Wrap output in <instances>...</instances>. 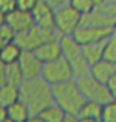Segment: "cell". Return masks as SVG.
I'll return each mask as SVG.
<instances>
[{
    "mask_svg": "<svg viewBox=\"0 0 116 122\" xmlns=\"http://www.w3.org/2000/svg\"><path fill=\"white\" fill-rule=\"evenodd\" d=\"M20 100L29 107L32 115H39L45 107L54 102L53 86L42 77L24 80L20 86Z\"/></svg>",
    "mask_w": 116,
    "mask_h": 122,
    "instance_id": "6da1fadb",
    "label": "cell"
},
{
    "mask_svg": "<svg viewBox=\"0 0 116 122\" xmlns=\"http://www.w3.org/2000/svg\"><path fill=\"white\" fill-rule=\"evenodd\" d=\"M53 93H54V102L59 104L69 115H78L81 107L86 102V98L76 78L53 86Z\"/></svg>",
    "mask_w": 116,
    "mask_h": 122,
    "instance_id": "7a4b0ae2",
    "label": "cell"
},
{
    "mask_svg": "<svg viewBox=\"0 0 116 122\" xmlns=\"http://www.w3.org/2000/svg\"><path fill=\"white\" fill-rule=\"evenodd\" d=\"M78 86H80L83 95H85L86 101H95L100 104H107L109 101L113 100V95L110 92V89L107 86V83H103L100 80H96L94 76L87 74L80 78H76Z\"/></svg>",
    "mask_w": 116,
    "mask_h": 122,
    "instance_id": "3957f363",
    "label": "cell"
},
{
    "mask_svg": "<svg viewBox=\"0 0 116 122\" xmlns=\"http://www.w3.org/2000/svg\"><path fill=\"white\" fill-rule=\"evenodd\" d=\"M59 33L56 30H51V29H45V27H41V26H33L30 30L24 32V33L18 35L17 36V42L23 47L24 51H35L36 48H39L42 44H45L47 41H51V39H56L59 38Z\"/></svg>",
    "mask_w": 116,
    "mask_h": 122,
    "instance_id": "277c9868",
    "label": "cell"
},
{
    "mask_svg": "<svg viewBox=\"0 0 116 122\" xmlns=\"http://www.w3.org/2000/svg\"><path fill=\"white\" fill-rule=\"evenodd\" d=\"M81 14L71 5H63L56 9V32L62 35H74L81 26Z\"/></svg>",
    "mask_w": 116,
    "mask_h": 122,
    "instance_id": "5b68a950",
    "label": "cell"
},
{
    "mask_svg": "<svg viewBox=\"0 0 116 122\" xmlns=\"http://www.w3.org/2000/svg\"><path fill=\"white\" fill-rule=\"evenodd\" d=\"M42 78L45 81H48L51 86H56V84H59V83L72 80L74 72H72L71 63H69L68 59L63 57V56L60 59L53 60V62L44 63Z\"/></svg>",
    "mask_w": 116,
    "mask_h": 122,
    "instance_id": "8992f818",
    "label": "cell"
},
{
    "mask_svg": "<svg viewBox=\"0 0 116 122\" xmlns=\"http://www.w3.org/2000/svg\"><path fill=\"white\" fill-rule=\"evenodd\" d=\"M115 33L113 27H94V26H80L76 30V33L72 36L76 38L80 44L89 45V44H95V42H101V41H107L110 36Z\"/></svg>",
    "mask_w": 116,
    "mask_h": 122,
    "instance_id": "52a82bcc",
    "label": "cell"
},
{
    "mask_svg": "<svg viewBox=\"0 0 116 122\" xmlns=\"http://www.w3.org/2000/svg\"><path fill=\"white\" fill-rule=\"evenodd\" d=\"M6 23L15 30L17 36L24 33L27 30H30L35 26L33 14L30 11H23V9H18V8L6 15Z\"/></svg>",
    "mask_w": 116,
    "mask_h": 122,
    "instance_id": "ba28073f",
    "label": "cell"
},
{
    "mask_svg": "<svg viewBox=\"0 0 116 122\" xmlns=\"http://www.w3.org/2000/svg\"><path fill=\"white\" fill-rule=\"evenodd\" d=\"M18 63H20L23 72H24L26 80L42 77L44 62L36 56L35 51H23V56H21V59H20Z\"/></svg>",
    "mask_w": 116,
    "mask_h": 122,
    "instance_id": "9c48e42d",
    "label": "cell"
},
{
    "mask_svg": "<svg viewBox=\"0 0 116 122\" xmlns=\"http://www.w3.org/2000/svg\"><path fill=\"white\" fill-rule=\"evenodd\" d=\"M33 14V20L36 26L45 27V29L56 30V9L45 3L44 0L36 5V8L32 11Z\"/></svg>",
    "mask_w": 116,
    "mask_h": 122,
    "instance_id": "30bf717a",
    "label": "cell"
},
{
    "mask_svg": "<svg viewBox=\"0 0 116 122\" xmlns=\"http://www.w3.org/2000/svg\"><path fill=\"white\" fill-rule=\"evenodd\" d=\"M35 53H36V56H38L44 63L53 62V60H56V59H60L63 56L62 45H60V36L56 38V39L47 41L45 44L41 45L39 48H36Z\"/></svg>",
    "mask_w": 116,
    "mask_h": 122,
    "instance_id": "8fae6325",
    "label": "cell"
},
{
    "mask_svg": "<svg viewBox=\"0 0 116 122\" xmlns=\"http://www.w3.org/2000/svg\"><path fill=\"white\" fill-rule=\"evenodd\" d=\"M116 21L112 17H109L103 9L96 8L89 14H85L81 17V26H94V27H113Z\"/></svg>",
    "mask_w": 116,
    "mask_h": 122,
    "instance_id": "7c38bea8",
    "label": "cell"
},
{
    "mask_svg": "<svg viewBox=\"0 0 116 122\" xmlns=\"http://www.w3.org/2000/svg\"><path fill=\"white\" fill-rule=\"evenodd\" d=\"M104 106L95 101H86L80 110V118L83 122H103Z\"/></svg>",
    "mask_w": 116,
    "mask_h": 122,
    "instance_id": "4fadbf2b",
    "label": "cell"
},
{
    "mask_svg": "<svg viewBox=\"0 0 116 122\" xmlns=\"http://www.w3.org/2000/svg\"><path fill=\"white\" fill-rule=\"evenodd\" d=\"M115 71H116V65L106 59H101L100 62H96L91 66V76H94L96 80H100L103 83H109Z\"/></svg>",
    "mask_w": 116,
    "mask_h": 122,
    "instance_id": "5bb4252c",
    "label": "cell"
},
{
    "mask_svg": "<svg viewBox=\"0 0 116 122\" xmlns=\"http://www.w3.org/2000/svg\"><path fill=\"white\" fill-rule=\"evenodd\" d=\"M60 45H62L63 57L72 60L83 54V45L78 42L72 35H62L60 36Z\"/></svg>",
    "mask_w": 116,
    "mask_h": 122,
    "instance_id": "9a60e30c",
    "label": "cell"
},
{
    "mask_svg": "<svg viewBox=\"0 0 116 122\" xmlns=\"http://www.w3.org/2000/svg\"><path fill=\"white\" fill-rule=\"evenodd\" d=\"M23 51H24L23 47L18 44L17 41L8 42V44L0 50V59H2L6 65L17 63V62H20V59L23 56Z\"/></svg>",
    "mask_w": 116,
    "mask_h": 122,
    "instance_id": "2e32d148",
    "label": "cell"
},
{
    "mask_svg": "<svg viewBox=\"0 0 116 122\" xmlns=\"http://www.w3.org/2000/svg\"><path fill=\"white\" fill-rule=\"evenodd\" d=\"M20 100V86L11 83H5L0 86V104L9 107L15 101Z\"/></svg>",
    "mask_w": 116,
    "mask_h": 122,
    "instance_id": "e0dca14e",
    "label": "cell"
},
{
    "mask_svg": "<svg viewBox=\"0 0 116 122\" xmlns=\"http://www.w3.org/2000/svg\"><path fill=\"white\" fill-rule=\"evenodd\" d=\"M104 47H106V41L95 42V44H89V45L83 47V56L91 63V66L94 63L100 62L101 59H104Z\"/></svg>",
    "mask_w": 116,
    "mask_h": 122,
    "instance_id": "ac0fdd59",
    "label": "cell"
},
{
    "mask_svg": "<svg viewBox=\"0 0 116 122\" xmlns=\"http://www.w3.org/2000/svg\"><path fill=\"white\" fill-rule=\"evenodd\" d=\"M8 116L15 122H27L29 118L32 116V113H30L29 107L21 100H18L8 107Z\"/></svg>",
    "mask_w": 116,
    "mask_h": 122,
    "instance_id": "d6986e66",
    "label": "cell"
},
{
    "mask_svg": "<svg viewBox=\"0 0 116 122\" xmlns=\"http://www.w3.org/2000/svg\"><path fill=\"white\" fill-rule=\"evenodd\" d=\"M42 118L47 121V122H63L65 118H66V112H65L62 107L56 102H53V104H50L48 107H45V109L39 113Z\"/></svg>",
    "mask_w": 116,
    "mask_h": 122,
    "instance_id": "ffe728a7",
    "label": "cell"
},
{
    "mask_svg": "<svg viewBox=\"0 0 116 122\" xmlns=\"http://www.w3.org/2000/svg\"><path fill=\"white\" fill-rule=\"evenodd\" d=\"M26 77H24V72L20 66V63H11L6 66V81L11 83V84H15V86H21L24 83Z\"/></svg>",
    "mask_w": 116,
    "mask_h": 122,
    "instance_id": "44dd1931",
    "label": "cell"
},
{
    "mask_svg": "<svg viewBox=\"0 0 116 122\" xmlns=\"http://www.w3.org/2000/svg\"><path fill=\"white\" fill-rule=\"evenodd\" d=\"M15 39H17V33L8 23H5L3 26H0V50H2L8 42H12Z\"/></svg>",
    "mask_w": 116,
    "mask_h": 122,
    "instance_id": "7402d4cb",
    "label": "cell"
},
{
    "mask_svg": "<svg viewBox=\"0 0 116 122\" xmlns=\"http://www.w3.org/2000/svg\"><path fill=\"white\" fill-rule=\"evenodd\" d=\"M69 5L76 8L81 15L89 14V12L94 11V9H96L95 0H69Z\"/></svg>",
    "mask_w": 116,
    "mask_h": 122,
    "instance_id": "603a6c76",
    "label": "cell"
},
{
    "mask_svg": "<svg viewBox=\"0 0 116 122\" xmlns=\"http://www.w3.org/2000/svg\"><path fill=\"white\" fill-rule=\"evenodd\" d=\"M104 59L116 65V33H113L106 41L104 47Z\"/></svg>",
    "mask_w": 116,
    "mask_h": 122,
    "instance_id": "cb8c5ba5",
    "label": "cell"
},
{
    "mask_svg": "<svg viewBox=\"0 0 116 122\" xmlns=\"http://www.w3.org/2000/svg\"><path fill=\"white\" fill-rule=\"evenodd\" d=\"M103 122H116V100L113 98L107 104H104Z\"/></svg>",
    "mask_w": 116,
    "mask_h": 122,
    "instance_id": "d4e9b609",
    "label": "cell"
},
{
    "mask_svg": "<svg viewBox=\"0 0 116 122\" xmlns=\"http://www.w3.org/2000/svg\"><path fill=\"white\" fill-rule=\"evenodd\" d=\"M41 0H17V8L23 9V11H33Z\"/></svg>",
    "mask_w": 116,
    "mask_h": 122,
    "instance_id": "484cf974",
    "label": "cell"
},
{
    "mask_svg": "<svg viewBox=\"0 0 116 122\" xmlns=\"http://www.w3.org/2000/svg\"><path fill=\"white\" fill-rule=\"evenodd\" d=\"M15 9H17V0H0V11H3L6 15Z\"/></svg>",
    "mask_w": 116,
    "mask_h": 122,
    "instance_id": "4316f807",
    "label": "cell"
},
{
    "mask_svg": "<svg viewBox=\"0 0 116 122\" xmlns=\"http://www.w3.org/2000/svg\"><path fill=\"white\" fill-rule=\"evenodd\" d=\"M6 66H8V65L0 59V86L5 84V83H8L6 81Z\"/></svg>",
    "mask_w": 116,
    "mask_h": 122,
    "instance_id": "83f0119b",
    "label": "cell"
},
{
    "mask_svg": "<svg viewBox=\"0 0 116 122\" xmlns=\"http://www.w3.org/2000/svg\"><path fill=\"white\" fill-rule=\"evenodd\" d=\"M45 3H48L50 6H53L54 9H59L60 6H63V5H68L69 0H44Z\"/></svg>",
    "mask_w": 116,
    "mask_h": 122,
    "instance_id": "f1b7e54d",
    "label": "cell"
},
{
    "mask_svg": "<svg viewBox=\"0 0 116 122\" xmlns=\"http://www.w3.org/2000/svg\"><path fill=\"white\" fill-rule=\"evenodd\" d=\"M107 86H109V89H110V92H112L113 98L116 100V71H115V74L112 76V78H110V80H109Z\"/></svg>",
    "mask_w": 116,
    "mask_h": 122,
    "instance_id": "f546056e",
    "label": "cell"
},
{
    "mask_svg": "<svg viewBox=\"0 0 116 122\" xmlns=\"http://www.w3.org/2000/svg\"><path fill=\"white\" fill-rule=\"evenodd\" d=\"M63 122H83L81 118H80V115H66V118H65Z\"/></svg>",
    "mask_w": 116,
    "mask_h": 122,
    "instance_id": "4dcf8cb0",
    "label": "cell"
},
{
    "mask_svg": "<svg viewBox=\"0 0 116 122\" xmlns=\"http://www.w3.org/2000/svg\"><path fill=\"white\" fill-rule=\"evenodd\" d=\"M8 107L6 106H2L0 104V122H3L5 119H8Z\"/></svg>",
    "mask_w": 116,
    "mask_h": 122,
    "instance_id": "1f68e13d",
    "label": "cell"
},
{
    "mask_svg": "<svg viewBox=\"0 0 116 122\" xmlns=\"http://www.w3.org/2000/svg\"><path fill=\"white\" fill-rule=\"evenodd\" d=\"M27 122H47V121H45L41 115H32Z\"/></svg>",
    "mask_w": 116,
    "mask_h": 122,
    "instance_id": "d6a6232c",
    "label": "cell"
},
{
    "mask_svg": "<svg viewBox=\"0 0 116 122\" xmlns=\"http://www.w3.org/2000/svg\"><path fill=\"white\" fill-rule=\"evenodd\" d=\"M5 23H6V14L3 11H0V26H3Z\"/></svg>",
    "mask_w": 116,
    "mask_h": 122,
    "instance_id": "836d02e7",
    "label": "cell"
},
{
    "mask_svg": "<svg viewBox=\"0 0 116 122\" xmlns=\"http://www.w3.org/2000/svg\"><path fill=\"white\" fill-rule=\"evenodd\" d=\"M106 3H107V0H95V5H96V8H103Z\"/></svg>",
    "mask_w": 116,
    "mask_h": 122,
    "instance_id": "e575fe53",
    "label": "cell"
},
{
    "mask_svg": "<svg viewBox=\"0 0 116 122\" xmlns=\"http://www.w3.org/2000/svg\"><path fill=\"white\" fill-rule=\"evenodd\" d=\"M3 122H15V121H12V119H11V118H8V119H5V121H3Z\"/></svg>",
    "mask_w": 116,
    "mask_h": 122,
    "instance_id": "d590c367",
    "label": "cell"
},
{
    "mask_svg": "<svg viewBox=\"0 0 116 122\" xmlns=\"http://www.w3.org/2000/svg\"><path fill=\"white\" fill-rule=\"evenodd\" d=\"M107 2H112V3H116V0H107Z\"/></svg>",
    "mask_w": 116,
    "mask_h": 122,
    "instance_id": "8d00e7d4",
    "label": "cell"
},
{
    "mask_svg": "<svg viewBox=\"0 0 116 122\" xmlns=\"http://www.w3.org/2000/svg\"><path fill=\"white\" fill-rule=\"evenodd\" d=\"M115 33H116V24H115Z\"/></svg>",
    "mask_w": 116,
    "mask_h": 122,
    "instance_id": "74e56055",
    "label": "cell"
}]
</instances>
